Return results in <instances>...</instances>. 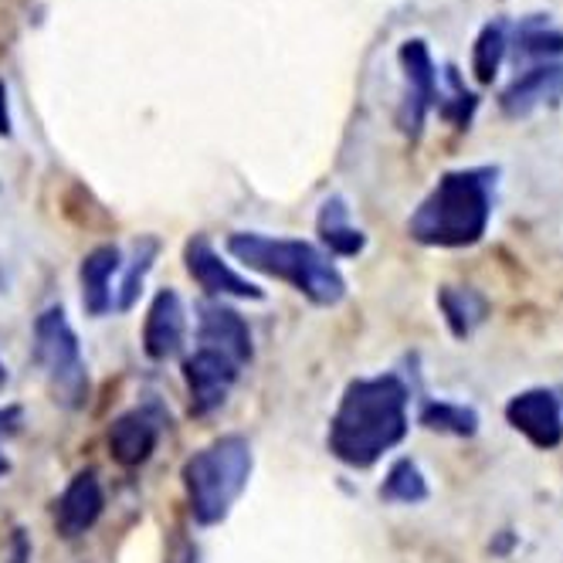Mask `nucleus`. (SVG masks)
<instances>
[{
  "mask_svg": "<svg viewBox=\"0 0 563 563\" xmlns=\"http://www.w3.org/2000/svg\"><path fill=\"white\" fill-rule=\"evenodd\" d=\"M18 428H21V411L18 408H4V411H0V441L11 438ZM8 468H11V462H8L4 452H0V475H4Z\"/></svg>",
  "mask_w": 563,
  "mask_h": 563,
  "instance_id": "24",
  "label": "nucleus"
},
{
  "mask_svg": "<svg viewBox=\"0 0 563 563\" xmlns=\"http://www.w3.org/2000/svg\"><path fill=\"white\" fill-rule=\"evenodd\" d=\"M34 364L62 408L78 411L89 400V371L68 316L52 306L34 319Z\"/></svg>",
  "mask_w": 563,
  "mask_h": 563,
  "instance_id": "5",
  "label": "nucleus"
},
{
  "mask_svg": "<svg viewBox=\"0 0 563 563\" xmlns=\"http://www.w3.org/2000/svg\"><path fill=\"white\" fill-rule=\"evenodd\" d=\"M4 384H8V371H4V364H0V390H4Z\"/></svg>",
  "mask_w": 563,
  "mask_h": 563,
  "instance_id": "27",
  "label": "nucleus"
},
{
  "mask_svg": "<svg viewBox=\"0 0 563 563\" xmlns=\"http://www.w3.org/2000/svg\"><path fill=\"white\" fill-rule=\"evenodd\" d=\"M506 421L530 445L550 452L563 441V400L547 387H530L506 405Z\"/></svg>",
  "mask_w": 563,
  "mask_h": 563,
  "instance_id": "7",
  "label": "nucleus"
},
{
  "mask_svg": "<svg viewBox=\"0 0 563 563\" xmlns=\"http://www.w3.org/2000/svg\"><path fill=\"white\" fill-rule=\"evenodd\" d=\"M187 340V309L174 289L156 292L143 323V350L150 360H170L184 350Z\"/></svg>",
  "mask_w": 563,
  "mask_h": 563,
  "instance_id": "14",
  "label": "nucleus"
},
{
  "mask_svg": "<svg viewBox=\"0 0 563 563\" xmlns=\"http://www.w3.org/2000/svg\"><path fill=\"white\" fill-rule=\"evenodd\" d=\"M153 258H156V241L146 238L143 245H136V255L130 262H123V272H119V282H115V306L112 309H123V312L133 309Z\"/></svg>",
  "mask_w": 563,
  "mask_h": 563,
  "instance_id": "23",
  "label": "nucleus"
},
{
  "mask_svg": "<svg viewBox=\"0 0 563 563\" xmlns=\"http://www.w3.org/2000/svg\"><path fill=\"white\" fill-rule=\"evenodd\" d=\"M228 252L262 275H272L278 282H289L296 292H302L316 306H336L346 296V282L340 268L330 262L309 241L296 238H268L255 231H234L228 238Z\"/></svg>",
  "mask_w": 563,
  "mask_h": 563,
  "instance_id": "3",
  "label": "nucleus"
},
{
  "mask_svg": "<svg viewBox=\"0 0 563 563\" xmlns=\"http://www.w3.org/2000/svg\"><path fill=\"white\" fill-rule=\"evenodd\" d=\"M509 55V21L493 18L486 27L478 31L475 45H472V75L478 86H493L496 75Z\"/></svg>",
  "mask_w": 563,
  "mask_h": 563,
  "instance_id": "19",
  "label": "nucleus"
},
{
  "mask_svg": "<svg viewBox=\"0 0 563 563\" xmlns=\"http://www.w3.org/2000/svg\"><path fill=\"white\" fill-rule=\"evenodd\" d=\"M380 499L384 503H400V506H418L428 499V482L421 475V468L411 459H400L390 465L384 486H380Z\"/></svg>",
  "mask_w": 563,
  "mask_h": 563,
  "instance_id": "21",
  "label": "nucleus"
},
{
  "mask_svg": "<svg viewBox=\"0 0 563 563\" xmlns=\"http://www.w3.org/2000/svg\"><path fill=\"white\" fill-rule=\"evenodd\" d=\"M438 115L452 123L455 130H468L472 126V115L478 109V96L465 86V78L455 65H445L438 71Z\"/></svg>",
  "mask_w": 563,
  "mask_h": 563,
  "instance_id": "18",
  "label": "nucleus"
},
{
  "mask_svg": "<svg viewBox=\"0 0 563 563\" xmlns=\"http://www.w3.org/2000/svg\"><path fill=\"white\" fill-rule=\"evenodd\" d=\"M421 424L441 434H455V438H472L478 431V415L455 400H428L421 408Z\"/></svg>",
  "mask_w": 563,
  "mask_h": 563,
  "instance_id": "22",
  "label": "nucleus"
},
{
  "mask_svg": "<svg viewBox=\"0 0 563 563\" xmlns=\"http://www.w3.org/2000/svg\"><path fill=\"white\" fill-rule=\"evenodd\" d=\"M197 343L228 356L238 367H245L252 360V330L224 302H205L197 309Z\"/></svg>",
  "mask_w": 563,
  "mask_h": 563,
  "instance_id": "12",
  "label": "nucleus"
},
{
  "mask_svg": "<svg viewBox=\"0 0 563 563\" xmlns=\"http://www.w3.org/2000/svg\"><path fill=\"white\" fill-rule=\"evenodd\" d=\"M241 367L231 364L228 356L197 346L187 360H184V380H187V394H190V411L194 415H211L218 411L234 380H238Z\"/></svg>",
  "mask_w": 563,
  "mask_h": 563,
  "instance_id": "8",
  "label": "nucleus"
},
{
  "mask_svg": "<svg viewBox=\"0 0 563 563\" xmlns=\"http://www.w3.org/2000/svg\"><path fill=\"white\" fill-rule=\"evenodd\" d=\"M184 262L190 278L197 282L208 296H234V299H265V292L245 275H238L234 268H228V262H221V255L214 252V245L205 234H194L184 249Z\"/></svg>",
  "mask_w": 563,
  "mask_h": 563,
  "instance_id": "10",
  "label": "nucleus"
},
{
  "mask_svg": "<svg viewBox=\"0 0 563 563\" xmlns=\"http://www.w3.org/2000/svg\"><path fill=\"white\" fill-rule=\"evenodd\" d=\"M512 62H560L563 58V27L550 14H527L509 24Z\"/></svg>",
  "mask_w": 563,
  "mask_h": 563,
  "instance_id": "16",
  "label": "nucleus"
},
{
  "mask_svg": "<svg viewBox=\"0 0 563 563\" xmlns=\"http://www.w3.org/2000/svg\"><path fill=\"white\" fill-rule=\"evenodd\" d=\"M102 509H106V493H102L99 472L96 468L78 472L55 503V530L65 540L86 537L99 522Z\"/></svg>",
  "mask_w": 563,
  "mask_h": 563,
  "instance_id": "11",
  "label": "nucleus"
},
{
  "mask_svg": "<svg viewBox=\"0 0 563 563\" xmlns=\"http://www.w3.org/2000/svg\"><path fill=\"white\" fill-rule=\"evenodd\" d=\"M438 306H441V316H445L449 330H452L459 340L472 336V330L486 323V316H489L486 296H478L475 289L445 286V289L438 292Z\"/></svg>",
  "mask_w": 563,
  "mask_h": 563,
  "instance_id": "20",
  "label": "nucleus"
},
{
  "mask_svg": "<svg viewBox=\"0 0 563 563\" xmlns=\"http://www.w3.org/2000/svg\"><path fill=\"white\" fill-rule=\"evenodd\" d=\"M119 272H123V252H119L115 245H102L82 258L78 278H82V306L89 316L112 312Z\"/></svg>",
  "mask_w": 563,
  "mask_h": 563,
  "instance_id": "15",
  "label": "nucleus"
},
{
  "mask_svg": "<svg viewBox=\"0 0 563 563\" xmlns=\"http://www.w3.org/2000/svg\"><path fill=\"white\" fill-rule=\"evenodd\" d=\"M27 556H31V547H27V540L18 530V537H14V560L11 563H27Z\"/></svg>",
  "mask_w": 563,
  "mask_h": 563,
  "instance_id": "25",
  "label": "nucleus"
},
{
  "mask_svg": "<svg viewBox=\"0 0 563 563\" xmlns=\"http://www.w3.org/2000/svg\"><path fill=\"white\" fill-rule=\"evenodd\" d=\"M4 99H8V92H4V86H0V112H4ZM0 133H8V119L0 115Z\"/></svg>",
  "mask_w": 563,
  "mask_h": 563,
  "instance_id": "26",
  "label": "nucleus"
},
{
  "mask_svg": "<svg viewBox=\"0 0 563 563\" xmlns=\"http://www.w3.org/2000/svg\"><path fill=\"white\" fill-rule=\"evenodd\" d=\"M408 384L397 374L353 380L330 421L327 445L350 468H371L408 434Z\"/></svg>",
  "mask_w": 563,
  "mask_h": 563,
  "instance_id": "1",
  "label": "nucleus"
},
{
  "mask_svg": "<svg viewBox=\"0 0 563 563\" xmlns=\"http://www.w3.org/2000/svg\"><path fill=\"white\" fill-rule=\"evenodd\" d=\"M499 167H462L441 174L408 221V234L428 249H472L489 231Z\"/></svg>",
  "mask_w": 563,
  "mask_h": 563,
  "instance_id": "2",
  "label": "nucleus"
},
{
  "mask_svg": "<svg viewBox=\"0 0 563 563\" xmlns=\"http://www.w3.org/2000/svg\"><path fill=\"white\" fill-rule=\"evenodd\" d=\"M159 428H164V418L156 408H133L119 415L109 428V455L123 468L150 462L159 445Z\"/></svg>",
  "mask_w": 563,
  "mask_h": 563,
  "instance_id": "13",
  "label": "nucleus"
},
{
  "mask_svg": "<svg viewBox=\"0 0 563 563\" xmlns=\"http://www.w3.org/2000/svg\"><path fill=\"white\" fill-rule=\"evenodd\" d=\"M397 58H400V71H405V102H400L397 112V126L411 140H418L424 130V119L438 99V65L431 58L428 42H421V37H411V42L400 45Z\"/></svg>",
  "mask_w": 563,
  "mask_h": 563,
  "instance_id": "6",
  "label": "nucleus"
},
{
  "mask_svg": "<svg viewBox=\"0 0 563 563\" xmlns=\"http://www.w3.org/2000/svg\"><path fill=\"white\" fill-rule=\"evenodd\" d=\"M252 475V445L241 434H224L208 449L187 459L184 489L190 516L200 527H218L228 519L238 496L245 493Z\"/></svg>",
  "mask_w": 563,
  "mask_h": 563,
  "instance_id": "4",
  "label": "nucleus"
},
{
  "mask_svg": "<svg viewBox=\"0 0 563 563\" xmlns=\"http://www.w3.org/2000/svg\"><path fill=\"white\" fill-rule=\"evenodd\" d=\"M560 102H563V62H543L527 68L499 96V109L506 119H527L537 109H553Z\"/></svg>",
  "mask_w": 563,
  "mask_h": 563,
  "instance_id": "9",
  "label": "nucleus"
},
{
  "mask_svg": "<svg viewBox=\"0 0 563 563\" xmlns=\"http://www.w3.org/2000/svg\"><path fill=\"white\" fill-rule=\"evenodd\" d=\"M316 228H319V238H323V245L340 258H356L367 249V234L350 224V211L343 197H330L327 205L319 208Z\"/></svg>",
  "mask_w": 563,
  "mask_h": 563,
  "instance_id": "17",
  "label": "nucleus"
}]
</instances>
